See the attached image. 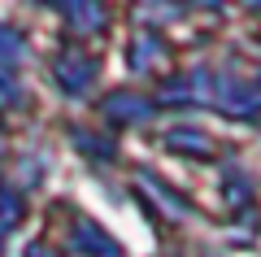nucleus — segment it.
Instances as JSON below:
<instances>
[{
    "label": "nucleus",
    "mask_w": 261,
    "mask_h": 257,
    "mask_svg": "<svg viewBox=\"0 0 261 257\" xmlns=\"http://www.w3.org/2000/svg\"><path fill=\"white\" fill-rule=\"evenodd\" d=\"M105 113H109V118H144V113H148V101H135V96H113L109 105H105Z\"/></svg>",
    "instance_id": "obj_3"
},
{
    "label": "nucleus",
    "mask_w": 261,
    "mask_h": 257,
    "mask_svg": "<svg viewBox=\"0 0 261 257\" xmlns=\"http://www.w3.org/2000/svg\"><path fill=\"white\" fill-rule=\"evenodd\" d=\"M57 79H61V87L65 92H83V87H92V79H96V61L92 57H61L57 61Z\"/></svg>",
    "instance_id": "obj_1"
},
{
    "label": "nucleus",
    "mask_w": 261,
    "mask_h": 257,
    "mask_svg": "<svg viewBox=\"0 0 261 257\" xmlns=\"http://www.w3.org/2000/svg\"><path fill=\"white\" fill-rule=\"evenodd\" d=\"M18 61H22V35L0 27V65H18Z\"/></svg>",
    "instance_id": "obj_4"
},
{
    "label": "nucleus",
    "mask_w": 261,
    "mask_h": 257,
    "mask_svg": "<svg viewBox=\"0 0 261 257\" xmlns=\"http://www.w3.org/2000/svg\"><path fill=\"white\" fill-rule=\"evenodd\" d=\"M148 53H157V39H144V35H140V44H135V65H144V61H152Z\"/></svg>",
    "instance_id": "obj_5"
},
{
    "label": "nucleus",
    "mask_w": 261,
    "mask_h": 257,
    "mask_svg": "<svg viewBox=\"0 0 261 257\" xmlns=\"http://www.w3.org/2000/svg\"><path fill=\"white\" fill-rule=\"evenodd\" d=\"M74 248L87 253V257H118V244H113L96 222H79L74 227Z\"/></svg>",
    "instance_id": "obj_2"
},
{
    "label": "nucleus",
    "mask_w": 261,
    "mask_h": 257,
    "mask_svg": "<svg viewBox=\"0 0 261 257\" xmlns=\"http://www.w3.org/2000/svg\"><path fill=\"white\" fill-rule=\"evenodd\" d=\"M0 101H18V83L0 79Z\"/></svg>",
    "instance_id": "obj_6"
},
{
    "label": "nucleus",
    "mask_w": 261,
    "mask_h": 257,
    "mask_svg": "<svg viewBox=\"0 0 261 257\" xmlns=\"http://www.w3.org/2000/svg\"><path fill=\"white\" fill-rule=\"evenodd\" d=\"M27 257H57V253H53L48 244H31V248H27Z\"/></svg>",
    "instance_id": "obj_7"
}]
</instances>
